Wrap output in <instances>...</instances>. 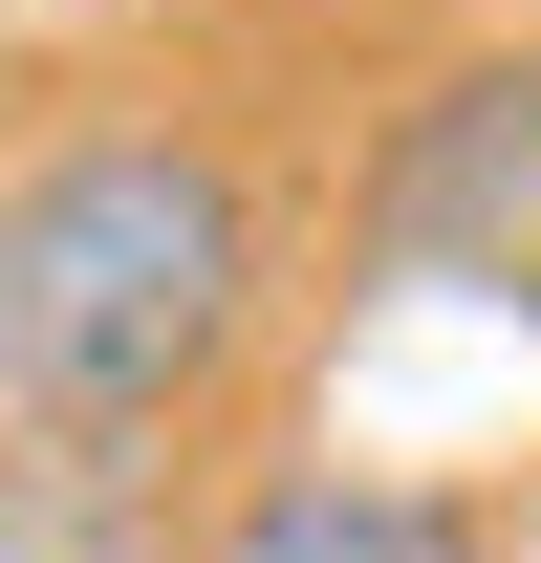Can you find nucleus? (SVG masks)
<instances>
[{
  "instance_id": "f257e3e1",
  "label": "nucleus",
  "mask_w": 541,
  "mask_h": 563,
  "mask_svg": "<svg viewBox=\"0 0 541 563\" xmlns=\"http://www.w3.org/2000/svg\"><path fill=\"white\" fill-rule=\"evenodd\" d=\"M281 325V196L239 131H66L0 174V433H196Z\"/></svg>"
},
{
  "instance_id": "f03ea898",
  "label": "nucleus",
  "mask_w": 541,
  "mask_h": 563,
  "mask_svg": "<svg viewBox=\"0 0 541 563\" xmlns=\"http://www.w3.org/2000/svg\"><path fill=\"white\" fill-rule=\"evenodd\" d=\"M346 261L368 282H541V22L520 44H455L368 131V196H346Z\"/></svg>"
},
{
  "instance_id": "7ed1b4c3",
  "label": "nucleus",
  "mask_w": 541,
  "mask_h": 563,
  "mask_svg": "<svg viewBox=\"0 0 541 563\" xmlns=\"http://www.w3.org/2000/svg\"><path fill=\"white\" fill-rule=\"evenodd\" d=\"M0 563H217L174 433H0Z\"/></svg>"
},
{
  "instance_id": "20e7f679",
  "label": "nucleus",
  "mask_w": 541,
  "mask_h": 563,
  "mask_svg": "<svg viewBox=\"0 0 541 563\" xmlns=\"http://www.w3.org/2000/svg\"><path fill=\"white\" fill-rule=\"evenodd\" d=\"M217 563H498V498L303 455V477H239V498H217Z\"/></svg>"
},
{
  "instance_id": "39448f33",
  "label": "nucleus",
  "mask_w": 541,
  "mask_h": 563,
  "mask_svg": "<svg viewBox=\"0 0 541 563\" xmlns=\"http://www.w3.org/2000/svg\"><path fill=\"white\" fill-rule=\"evenodd\" d=\"M0 87H22V22H0Z\"/></svg>"
},
{
  "instance_id": "423d86ee",
  "label": "nucleus",
  "mask_w": 541,
  "mask_h": 563,
  "mask_svg": "<svg viewBox=\"0 0 541 563\" xmlns=\"http://www.w3.org/2000/svg\"><path fill=\"white\" fill-rule=\"evenodd\" d=\"M520 325H541V282H520Z\"/></svg>"
}]
</instances>
